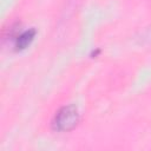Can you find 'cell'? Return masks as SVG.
Here are the masks:
<instances>
[{"instance_id": "6da1fadb", "label": "cell", "mask_w": 151, "mask_h": 151, "mask_svg": "<svg viewBox=\"0 0 151 151\" xmlns=\"http://www.w3.org/2000/svg\"><path fill=\"white\" fill-rule=\"evenodd\" d=\"M79 122V112L74 105L60 107L52 120V129L58 132H67L76 127Z\"/></svg>"}, {"instance_id": "7a4b0ae2", "label": "cell", "mask_w": 151, "mask_h": 151, "mask_svg": "<svg viewBox=\"0 0 151 151\" xmlns=\"http://www.w3.org/2000/svg\"><path fill=\"white\" fill-rule=\"evenodd\" d=\"M34 35H35V29H33V28L27 29V31L22 32L21 34H19L17 37V39H15V47H17V50L26 48L31 44V41L33 40Z\"/></svg>"}]
</instances>
